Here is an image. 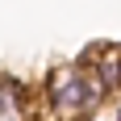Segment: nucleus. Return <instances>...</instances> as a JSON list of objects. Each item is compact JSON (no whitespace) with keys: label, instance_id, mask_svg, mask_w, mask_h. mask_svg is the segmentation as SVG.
I'll use <instances>...</instances> for the list:
<instances>
[{"label":"nucleus","instance_id":"obj_1","mask_svg":"<svg viewBox=\"0 0 121 121\" xmlns=\"http://www.w3.org/2000/svg\"><path fill=\"white\" fill-rule=\"evenodd\" d=\"M46 104L54 121H88L100 113L92 100V79H88V63H54L46 71Z\"/></svg>","mask_w":121,"mask_h":121},{"label":"nucleus","instance_id":"obj_2","mask_svg":"<svg viewBox=\"0 0 121 121\" xmlns=\"http://www.w3.org/2000/svg\"><path fill=\"white\" fill-rule=\"evenodd\" d=\"M0 121H29V92L13 75H0Z\"/></svg>","mask_w":121,"mask_h":121},{"label":"nucleus","instance_id":"obj_3","mask_svg":"<svg viewBox=\"0 0 121 121\" xmlns=\"http://www.w3.org/2000/svg\"><path fill=\"white\" fill-rule=\"evenodd\" d=\"M117 96H121V75H117Z\"/></svg>","mask_w":121,"mask_h":121}]
</instances>
